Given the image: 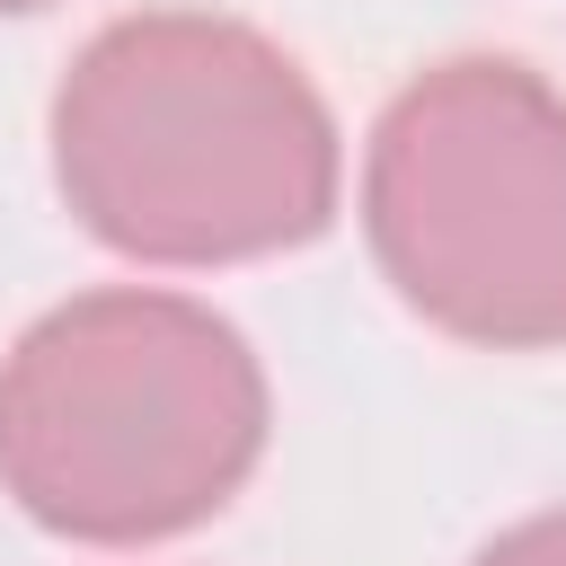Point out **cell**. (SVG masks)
Listing matches in <instances>:
<instances>
[{
  "instance_id": "obj_1",
  "label": "cell",
  "mask_w": 566,
  "mask_h": 566,
  "mask_svg": "<svg viewBox=\"0 0 566 566\" xmlns=\"http://www.w3.org/2000/svg\"><path fill=\"white\" fill-rule=\"evenodd\" d=\"M62 212L133 265H248L310 248L345 195V142L265 27L221 9L106 18L44 115Z\"/></svg>"
},
{
  "instance_id": "obj_4",
  "label": "cell",
  "mask_w": 566,
  "mask_h": 566,
  "mask_svg": "<svg viewBox=\"0 0 566 566\" xmlns=\"http://www.w3.org/2000/svg\"><path fill=\"white\" fill-rule=\"evenodd\" d=\"M469 566H566V504H557V513H522V522H504Z\"/></svg>"
},
{
  "instance_id": "obj_2",
  "label": "cell",
  "mask_w": 566,
  "mask_h": 566,
  "mask_svg": "<svg viewBox=\"0 0 566 566\" xmlns=\"http://www.w3.org/2000/svg\"><path fill=\"white\" fill-rule=\"evenodd\" d=\"M265 363L195 292L97 283L0 354V495L80 548L212 522L265 460Z\"/></svg>"
},
{
  "instance_id": "obj_3",
  "label": "cell",
  "mask_w": 566,
  "mask_h": 566,
  "mask_svg": "<svg viewBox=\"0 0 566 566\" xmlns=\"http://www.w3.org/2000/svg\"><path fill=\"white\" fill-rule=\"evenodd\" d=\"M363 239L424 327L486 354L566 345V88L513 53L416 71L363 142Z\"/></svg>"
},
{
  "instance_id": "obj_5",
  "label": "cell",
  "mask_w": 566,
  "mask_h": 566,
  "mask_svg": "<svg viewBox=\"0 0 566 566\" xmlns=\"http://www.w3.org/2000/svg\"><path fill=\"white\" fill-rule=\"evenodd\" d=\"M27 9H53V0H0V18H27Z\"/></svg>"
}]
</instances>
